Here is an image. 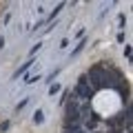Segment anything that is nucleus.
<instances>
[{"label": "nucleus", "instance_id": "8", "mask_svg": "<svg viewBox=\"0 0 133 133\" xmlns=\"http://www.w3.org/2000/svg\"><path fill=\"white\" fill-rule=\"evenodd\" d=\"M27 102H29V98H24V100H22V102H20V104H18V107H16V111H20V109H24V107H27Z\"/></svg>", "mask_w": 133, "mask_h": 133}, {"label": "nucleus", "instance_id": "9", "mask_svg": "<svg viewBox=\"0 0 133 133\" xmlns=\"http://www.w3.org/2000/svg\"><path fill=\"white\" fill-rule=\"evenodd\" d=\"M40 47H42V44H36V47H33V49H31V56H36V53H38V51H40Z\"/></svg>", "mask_w": 133, "mask_h": 133}, {"label": "nucleus", "instance_id": "10", "mask_svg": "<svg viewBox=\"0 0 133 133\" xmlns=\"http://www.w3.org/2000/svg\"><path fill=\"white\" fill-rule=\"evenodd\" d=\"M93 133H102V131H93Z\"/></svg>", "mask_w": 133, "mask_h": 133}, {"label": "nucleus", "instance_id": "3", "mask_svg": "<svg viewBox=\"0 0 133 133\" xmlns=\"http://www.w3.org/2000/svg\"><path fill=\"white\" fill-rule=\"evenodd\" d=\"M31 64H33V58H29V60H27V62H24V64H22V66H20V69H18V71H16V73H14V78H16V80H18V78H20V76H22V73H24V71H27V69H29V66H31Z\"/></svg>", "mask_w": 133, "mask_h": 133}, {"label": "nucleus", "instance_id": "7", "mask_svg": "<svg viewBox=\"0 0 133 133\" xmlns=\"http://www.w3.org/2000/svg\"><path fill=\"white\" fill-rule=\"evenodd\" d=\"M58 91H60V84H51V87H49V93H58Z\"/></svg>", "mask_w": 133, "mask_h": 133}, {"label": "nucleus", "instance_id": "4", "mask_svg": "<svg viewBox=\"0 0 133 133\" xmlns=\"http://www.w3.org/2000/svg\"><path fill=\"white\" fill-rule=\"evenodd\" d=\"M42 120H44V111L38 109L36 113H33V122H36V124H42Z\"/></svg>", "mask_w": 133, "mask_h": 133}, {"label": "nucleus", "instance_id": "1", "mask_svg": "<svg viewBox=\"0 0 133 133\" xmlns=\"http://www.w3.org/2000/svg\"><path fill=\"white\" fill-rule=\"evenodd\" d=\"M89 84L93 87V91H98V89H102V87H107V84H111V78L107 76V71L102 69V66H93L89 71Z\"/></svg>", "mask_w": 133, "mask_h": 133}, {"label": "nucleus", "instance_id": "2", "mask_svg": "<svg viewBox=\"0 0 133 133\" xmlns=\"http://www.w3.org/2000/svg\"><path fill=\"white\" fill-rule=\"evenodd\" d=\"M95 95L93 87L89 84V80H87V76H80L78 78V84H76V93H73V98H80V100H91Z\"/></svg>", "mask_w": 133, "mask_h": 133}, {"label": "nucleus", "instance_id": "6", "mask_svg": "<svg viewBox=\"0 0 133 133\" xmlns=\"http://www.w3.org/2000/svg\"><path fill=\"white\" fill-rule=\"evenodd\" d=\"M84 44H87V40H82L80 44H76V49H73V51H71V56H78V53H80L82 49H84Z\"/></svg>", "mask_w": 133, "mask_h": 133}, {"label": "nucleus", "instance_id": "5", "mask_svg": "<svg viewBox=\"0 0 133 133\" xmlns=\"http://www.w3.org/2000/svg\"><path fill=\"white\" fill-rule=\"evenodd\" d=\"M62 7H64V2H60V5H58V7H56V9H53V11H51V14H49V18H47V22H51V20H53V18H56V16H58V14H60V11H62Z\"/></svg>", "mask_w": 133, "mask_h": 133}]
</instances>
